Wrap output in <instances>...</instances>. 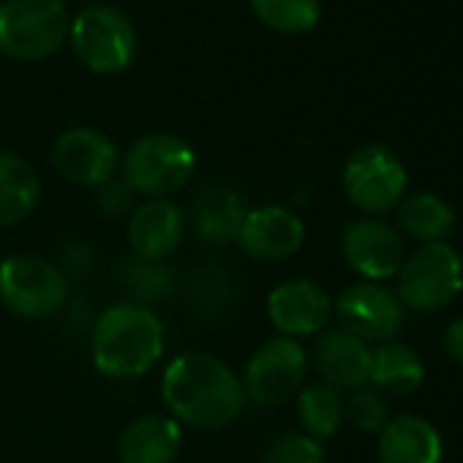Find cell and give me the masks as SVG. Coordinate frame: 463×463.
Here are the masks:
<instances>
[{
  "instance_id": "cell-1",
  "label": "cell",
  "mask_w": 463,
  "mask_h": 463,
  "mask_svg": "<svg viewBox=\"0 0 463 463\" xmlns=\"http://www.w3.org/2000/svg\"><path fill=\"white\" fill-rule=\"evenodd\" d=\"M169 417L194 430H221L235 422L246 406L241 376L210 352L177 354L161 379Z\"/></svg>"
},
{
  "instance_id": "cell-2",
  "label": "cell",
  "mask_w": 463,
  "mask_h": 463,
  "mask_svg": "<svg viewBox=\"0 0 463 463\" xmlns=\"http://www.w3.org/2000/svg\"><path fill=\"white\" fill-rule=\"evenodd\" d=\"M166 333L161 317L139 303L120 300L104 308L93 325L90 354L101 376L139 379L164 354Z\"/></svg>"
},
{
  "instance_id": "cell-3",
  "label": "cell",
  "mask_w": 463,
  "mask_h": 463,
  "mask_svg": "<svg viewBox=\"0 0 463 463\" xmlns=\"http://www.w3.org/2000/svg\"><path fill=\"white\" fill-rule=\"evenodd\" d=\"M69 39L63 0H6L0 4V52L36 63L52 58Z\"/></svg>"
},
{
  "instance_id": "cell-4",
  "label": "cell",
  "mask_w": 463,
  "mask_h": 463,
  "mask_svg": "<svg viewBox=\"0 0 463 463\" xmlns=\"http://www.w3.org/2000/svg\"><path fill=\"white\" fill-rule=\"evenodd\" d=\"M69 273L36 254H14L0 262V303L23 319H50L69 300Z\"/></svg>"
},
{
  "instance_id": "cell-5",
  "label": "cell",
  "mask_w": 463,
  "mask_h": 463,
  "mask_svg": "<svg viewBox=\"0 0 463 463\" xmlns=\"http://www.w3.org/2000/svg\"><path fill=\"white\" fill-rule=\"evenodd\" d=\"M196 172L194 147L175 134H145L123 158V180L134 194L166 199L177 194Z\"/></svg>"
},
{
  "instance_id": "cell-6",
  "label": "cell",
  "mask_w": 463,
  "mask_h": 463,
  "mask_svg": "<svg viewBox=\"0 0 463 463\" xmlns=\"http://www.w3.org/2000/svg\"><path fill=\"white\" fill-rule=\"evenodd\" d=\"M398 289L403 308L417 314H436L458 300L463 292V260L449 243L420 246L398 270Z\"/></svg>"
},
{
  "instance_id": "cell-7",
  "label": "cell",
  "mask_w": 463,
  "mask_h": 463,
  "mask_svg": "<svg viewBox=\"0 0 463 463\" xmlns=\"http://www.w3.org/2000/svg\"><path fill=\"white\" fill-rule=\"evenodd\" d=\"M74 55L93 74H120L137 55V33L131 20L115 6H88L69 25Z\"/></svg>"
},
{
  "instance_id": "cell-8",
  "label": "cell",
  "mask_w": 463,
  "mask_h": 463,
  "mask_svg": "<svg viewBox=\"0 0 463 463\" xmlns=\"http://www.w3.org/2000/svg\"><path fill=\"white\" fill-rule=\"evenodd\" d=\"M341 183L349 202L376 218L401 204V199L406 196L409 175L403 161L390 147L363 145L346 158Z\"/></svg>"
},
{
  "instance_id": "cell-9",
  "label": "cell",
  "mask_w": 463,
  "mask_h": 463,
  "mask_svg": "<svg viewBox=\"0 0 463 463\" xmlns=\"http://www.w3.org/2000/svg\"><path fill=\"white\" fill-rule=\"evenodd\" d=\"M308 376V354L300 341L276 335L254 349L243 371L246 398L260 406H284L303 387Z\"/></svg>"
},
{
  "instance_id": "cell-10",
  "label": "cell",
  "mask_w": 463,
  "mask_h": 463,
  "mask_svg": "<svg viewBox=\"0 0 463 463\" xmlns=\"http://www.w3.org/2000/svg\"><path fill=\"white\" fill-rule=\"evenodd\" d=\"M333 314L346 333L363 338L365 344L395 341L406 322V308L395 289L376 281L349 284L333 303Z\"/></svg>"
},
{
  "instance_id": "cell-11",
  "label": "cell",
  "mask_w": 463,
  "mask_h": 463,
  "mask_svg": "<svg viewBox=\"0 0 463 463\" xmlns=\"http://www.w3.org/2000/svg\"><path fill=\"white\" fill-rule=\"evenodd\" d=\"M341 257L363 281H376V284L398 276L406 260L401 232L387 221L371 215L357 218L344 229Z\"/></svg>"
},
{
  "instance_id": "cell-12",
  "label": "cell",
  "mask_w": 463,
  "mask_h": 463,
  "mask_svg": "<svg viewBox=\"0 0 463 463\" xmlns=\"http://www.w3.org/2000/svg\"><path fill=\"white\" fill-rule=\"evenodd\" d=\"M306 243V223L303 218L281 204H265L249 210L243 229L238 235V249L265 265H279L292 260Z\"/></svg>"
},
{
  "instance_id": "cell-13",
  "label": "cell",
  "mask_w": 463,
  "mask_h": 463,
  "mask_svg": "<svg viewBox=\"0 0 463 463\" xmlns=\"http://www.w3.org/2000/svg\"><path fill=\"white\" fill-rule=\"evenodd\" d=\"M52 164L58 175L82 188H99L118 172L115 142L96 128H69L55 139Z\"/></svg>"
},
{
  "instance_id": "cell-14",
  "label": "cell",
  "mask_w": 463,
  "mask_h": 463,
  "mask_svg": "<svg viewBox=\"0 0 463 463\" xmlns=\"http://www.w3.org/2000/svg\"><path fill=\"white\" fill-rule=\"evenodd\" d=\"M188 232L185 210L172 199H145L128 213L126 235L134 257L166 262L180 251Z\"/></svg>"
},
{
  "instance_id": "cell-15",
  "label": "cell",
  "mask_w": 463,
  "mask_h": 463,
  "mask_svg": "<svg viewBox=\"0 0 463 463\" xmlns=\"http://www.w3.org/2000/svg\"><path fill=\"white\" fill-rule=\"evenodd\" d=\"M270 325L284 338H306L322 333L333 319L330 295L311 279H289L268 298Z\"/></svg>"
},
{
  "instance_id": "cell-16",
  "label": "cell",
  "mask_w": 463,
  "mask_h": 463,
  "mask_svg": "<svg viewBox=\"0 0 463 463\" xmlns=\"http://www.w3.org/2000/svg\"><path fill=\"white\" fill-rule=\"evenodd\" d=\"M246 215L249 207L243 194H238L229 185H210L202 194H196L191 213L185 218L199 243L210 249H226L232 243H238Z\"/></svg>"
},
{
  "instance_id": "cell-17",
  "label": "cell",
  "mask_w": 463,
  "mask_h": 463,
  "mask_svg": "<svg viewBox=\"0 0 463 463\" xmlns=\"http://www.w3.org/2000/svg\"><path fill=\"white\" fill-rule=\"evenodd\" d=\"M314 365L325 384L341 390H360L371 376V346L344 327L325 330L314 346Z\"/></svg>"
},
{
  "instance_id": "cell-18",
  "label": "cell",
  "mask_w": 463,
  "mask_h": 463,
  "mask_svg": "<svg viewBox=\"0 0 463 463\" xmlns=\"http://www.w3.org/2000/svg\"><path fill=\"white\" fill-rule=\"evenodd\" d=\"M183 447V425L169 414H142L126 425L118 441L120 463H175Z\"/></svg>"
},
{
  "instance_id": "cell-19",
  "label": "cell",
  "mask_w": 463,
  "mask_h": 463,
  "mask_svg": "<svg viewBox=\"0 0 463 463\" xmlns=\"http://www.w3.org/2000/svg\"><path fill=\"white\" fill-rule=\"evenodd\" d=\"M441 452L439 430L417 414L390 417L376 441L379 463H441Z\"/></svg>"
},
{
  "instance_id": "cell-20",
  "label": "cell",
  "mask_w": 463,
  "mask_h": 463,
  "mask_svg": "<svg viewBox=\"0 0 463 463\" xmlns=\"http://www.w3.org/2000/svg\"><path fill=\"white\" fill-rule=\"evenodd\" d=\"M395 221L403 235L420 246L447 243L455 229V210L439 194L420 191L401 199L395 207Z\"/></svg>"
},
{
  "instance_id": "cell-21",
  "label": "cell",
  "mask_w": 463,
  "mask_h": 463,
  "mask_svg": "<svg viewBox=\"0 0 463 463\" xmlns=\"http://www.w3.org/2000/svg\"><path fill=\"white\" fill-rule=\"evenodd\" d=\"M42 180L31 161L0 150V229L23 223L39 204Z\"/></svg>"
},
{
  "instance_id": "cell-22",
  "label": "cell",
  "mask_w": 463,
  "mask_h": 463,
  "mask_svg": "<svg viewBox=\"0 0 463 463\" xmlns=\"http://www.w3.org/2000/svg\"><path fill=\"white\" fill-rule=\"evenodd\" d=\"M425 382V363L422 357L401 344L387 341L371 349V376L368 384L387 395H409Z\"/></svg>"
},
{
  "instance_id": "cell-23",
  "label": "cell",
  "mask_w": 463,
  "mask_h": 463,
  "mask_svg": "<svg viewBox=\"0 0 463 463\" xmlns=\"http://www.w3.org/2000/svg\"><path fill=\"white\" fill-rule=\"evenodd\" d=\"M118 284L123 287L131 303L153 308L177 289V273L169 262H153L128 254L118 265Z\"/></svg>"
},
{
  "instance_id": "cell-24",
  "label": "cell",
  "mask_w": 463,
  "mask_h": 463,
  "mask_svg": "<svg viewBox=\"0 0 463 463\" xmlns=\"http://www.w3.org/2000/svg\"><path fill=\"white\" fill-rule=\"evenodd\" d=\"M298 420L306 436L322 441L338 433L344 422V398L335 387L317 382L298 392Z\"/></svg>"
},
{
  "instance_id": "cell-25",
  "label": "cell",
  "mask_w": 463,
  "mask_h": 463,
  "mask_svg": "<svg viewBox=\"0 0 463 463\" xmlns=\"http://www.w3.org/2000/svg\"><path fill=\"white\" fill-rule=\"evenodd\" d=\"M251 9L270 31L300 36L317 28L322 17V0H251Z\"/></svg>"
},
{
  "instance_id": "cell-26",
  "label": "cell",
  "mask_w": 463,
  "mask_h": 463,
  "mask_svg": "<svg viewBox=\"0 0 463 463\" xmlns=\"http://www.w3.org/2000/svg\"><path fill=\"white\" fill-rule=\"evenodd\" d=\"M344 420H349L363 433H382V428L390 422V406L379 390L365 384L352 390L349 401H344Z\"/></svg>"
},
{
  "instance_id": "cell-27",
  "label": "cell",
  "mask_w": 463,
  "mask_h": 463,
  "mask_svg": "<svg viewBox=\"0 0 463 463\" xmlns=\"http://www.w3.org/2000/svg\"><path fill=\"white\" fill-rule=\"evenodd\" d=\"M262 463H325V447L306 433H284L268 444Z\"/></svg>"
},
{
  "instance_id": "cell-28",
  "label": "cell",
  "mask_w": 463,
  "mask_h": 463,
  "mask_svg": "<svg viewBox=\"0 0 463 463\" xmlns=\"http://www.w3.org/2000/svg\"><path fill=\"white\" fill-rule=\"evenodd\" d=\"M96 191H99L96 194V207H99L101 215L120 218V215L131 213V207H134V191H131V185L123 177H112L104 185H99Z\"/></svg>"
},
{
  "instance_id": "cell-29",
  "label": "cell",
  "mask_w": 463,
  "mask_h": 463,
  "mask_svg": "<svg viewBox=\"0 0 463 463\" xmlns=\"http://www.w3.org/2000/svg\"><path fill=\"white\" fill-rule=\"evenodd\" d=\"M441 346H444V354H447L452 363L463 365V317L447 325L444 338H441Z\"/></svg>"
}]
</instances>
